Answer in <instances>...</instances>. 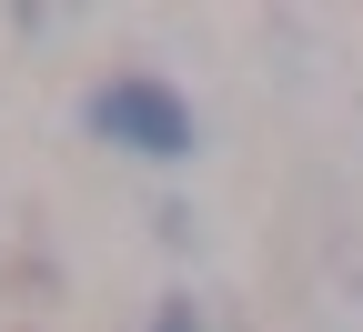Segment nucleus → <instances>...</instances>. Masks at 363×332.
Returning a JSON list of instances; mask_svg holds the SVG:
<instances>
[{
  "instance_id": "nucleus-1",
  "label": "nucleus",
  "mask_w": 363,
  "mask_h": 332,
  "mask_svg": "<svg viewBox=\"0 0 363 332\" xmlns=\"http://www.w3.org/2000/svg\"><path fill=\"white\" fill-rule=\"evenodd\" d=\"M91 131H111V141H131V151H152V161H182V151H192L182 91H162V81H142V71L91 91Z\"/></svg>"
},
{
  "instance_id": "nucleus-2",
  "label": "nucleus",
  "mask_w": 363,
  "mask_h": 332,
  "mask_svg": "<svg viewBox=\"0 0 363 332\" xmlns=\"http://www.w3.org/2000/svg\"><path fill=\"white\" fill-rule=\"evenodd\" d=\"M152 332H202V312H192V302H162V312H152Z\"/></svg>"
}]
</instances>
